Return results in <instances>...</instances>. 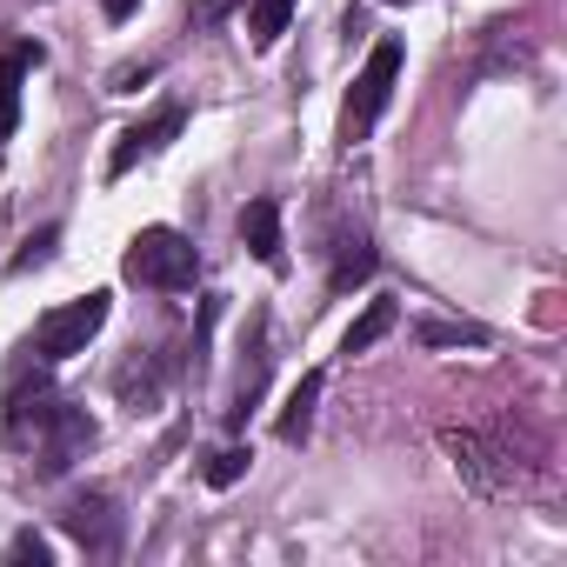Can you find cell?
Segmentation results:
<instances>
[{
  "instance_id": "obj_2",
  "label": "cell",
  "mask_w": 567,
  "mask_h": 567,
  "mask_svg": "<svg viewBox=\"0 0 567 567\" xmlns=\"http://www.w3.org/2000/svg\"><path fill=\"white\" fill-rule=\"evenodd\" d=\"M401 41L388 34V41H374L368 48V68L354 74V87H348V107H341V141L354 147V141H368L374 134V121L388 114V101H394V81H401Z\"/></svg>"
},
{
  "instance_id": "obj_9",
  "label": "cell",
  "mask_w": 567,
  "mask_h": 567,
  "mask_svg": "<svg viewBox=\"0 0 567 567\" xmlns=\"http://www.w3.org/2000/svg\"><path fill=\"white\" fill-rule=\"evenodd\" d=\"M240 240H247V254H254L260 267H288V254H280V207H274L267 194L240 207Z\"/></svg>"
},
{
  "instance_id": "obj_19",
  "label": "cell",
  "mask_w": 567,
  "mask_h": 567,
  "mask_svg": "<svg viewBox=\"0 0 567 567\" xmlns=\"http://www.w3.org/2000/svg\"><path fill=\"white\" fill-rule=\"evenodd\" d=\"M141 81H154V68H127V74H114V94H134Z\"/></svg>"
},
{
  "instance_id": "obj_6",
  "label": "cell",
  "mask_w": 567,
  "mask_h": 567,
  "mask_svg": "<svg viewBox=\"0 0 567 567\" xmlns=\"http://www.w3.org/2000/svg\"><path fill=\"white\" fill-rule=\"evenodd\" d=\"M181 127H187V114H181V107H154L147 121H134V127L121 134V147L107 154V174H114V181H121V174H134V167H141V161H154Z\"/></svg>"
},
{
  "instance_id": "obj_3",
  "label": "cell",
  "mask_w": 567,
  "mask_h": 567,
  "mask_svg": "<svg viewBox=\"0 0 567 567\" xmlns=\"http://www.w3.org/2000/svg\"><path fill=\"white\" fill-rule=\"evenodd\" d=\"M107 301H114V295H81V301H68V308H48V315L34 321V348H28V354L48 361V368L87 354V341L107 328Z\"/></svg>"
},
{
  "instance_id": "obj_11",
  "label": "cell",
  "mask_w": 567,
  "mask_h": 567,
  "mask_svg": "<svg viewBox=\"0 0 567 567\" xmlns=\"http://www.w3.org/2000/svg\"><path fill=\"white\" fill-rule=\"evenodd\" d=\"M321 388H328V374H321V368L295 381V394H288V408H280V441H288V447H301V441H308V427H315V401H321Z\"/></svg>"
},
{
  "instance_id": "obj_14",
  "label": "cell",
  "mask_w": 567,
  "mask_h": 567,
  "mask_svg": "<svg viewBox=\"0 0 567 567\" xmlns=\"http://www.w3.org/2000/svg\"><path fill=\"white\" fill-rule=\"evenodd\" d=\"M368 274H374V247H368V240H341V260H334V295L361 288Z\"/></svg>"
},
{
  "instance_id": "obj_18",
  "label": "cell",
  "mask_w": 567,
  "mask_h": 567,
  "mask_svg": "<svg viewBox=\"0 0 567 567\" xmlns=\"http://www.w3.org/2000/svg\"><path fill=\"white\" fill-rule=\"evenodd\" d=\"M8 560H34V567H48V560H54V547H48L41 534H14V540H8Z\"/></svg>"
},
{
  "instance_id": "obj_20",
  "label": "cell",
  "mask_w": 567,
  "mask_h": 567,
  "mask_svg": "<svg viewBox=\"0 0 567 567\" xmlns=\"http://www.w3.org/2000/svg\"><path fill=\"white\" fill-rule=\"evenodd\" d=\"M134 8H141V0H101V14H107V21H127Z\"/></svg>"
},
{
  "instance_id": "obj_15",
  "label": "cell",
  "mask_w": 567,
  "mask_h": 567,
  "mask_svg": "<svg viewBox=\"0 0 567 567\" xmlns=\"http://www.w3.org/2000/svg\"><path fill=\"white\" fill-rule=\"evenodd\" d=\"M487 328L474 321H421V348H481Z\"/></svg>"
},
{
  "instance_id": "obj_5",
  "label": "cell",
  "mask_w": 567,
  "mask_h": 567,
  "mask_svg": "<svg viewBox=\"0 0 567 567\" xmlns=\"http://www.w3.org/2000/svg\"><path fill=\"white\" fill-rule=\"evenodd\" d=\"M61 527H68L87 554H121V534H127V520H121L114 494H101V487L74 494V501H68V514H61Z\"/></svg>"
},
{
  "instance_id": "obj_10",
  "label": "cell",
  "mask_w": 567,
  "mask_h": 567,
  "mask_svg": "<svg viewBox=\"0 0 567 567\" xmlns=\"http://www.w3.org/2000/svg\"><path fill=\"white\" fill-rule=\"evenodd\" d=\"M28 68H41L34 41L0 54V141H14V127H21V81H28Z\"/></svg>"
},
{
  "instance_id": "obj_7",
  "label": "cell",
  "mask_w": 567,
  "mask_h": 567,
  "mask_svg": "<svg viewBox=\"0 0 567 567\" xmlns=\"http://www.w3.org/2000/svg\"><path fill=\"white\" fill-rule=\"evenodd\" d=\"M87 447H94V421H87L81 408H61L54 427L41 434V474H68Z\"/></svg>"
},
{
  "instance_id": "obj_1",
  "label": "cell",
  "mask_w": 567,
  "mask_h": 567,
  "mask_svg": "<svg viewBox=\"0 0 567 567\" xmlns=\"http://www.w3.org/2000/svg\"><path fill=\"white\" fill-rule=\"evenodd\" d=\"M194 267H200V254H194V240L181 227H141L127 240V254H121V274L134 288H161V295L194 288Z\"/></svg>"
},
{
  "instance_id": "obj_17",
  "label": "cell",
  "mask_w": 567,
  "mask_h": 567,
  "mask_svg": "<svg viewBox=\"0 0 567 567\" xmlns=\"http://www.w3.org/2000/svg\"><path fill=\"white\" fill-rule=\"evenodd\" d=\"M54 240H61V234H54V227H41V234H34V240H28L21 254H14V274H28V267H41V260L54 254Z\"/></svg>"
},
{
  "instance_id": "obj_13",
  "label": "cell",
  "mask_w": 567,
  "mask_h": 567,
  "mask_svg": "<svg viewBox=\"0 0 567 567\" xmlns=\"http://www.w3.org/2000/svg\"><path fill=\"white\" fill-rule=\"evenodd\" d=\"M288 21H295V0H254V8H247V41L274 48L280 34H288Z\"/></svg>"
},
{
  "instance_id": "obj_4",
  "label": "cell",
  "mask_w": 567,
  "mask_h": 567,
  "mask_svg": "<svg viewBox=\"0 0 567 567\" xmlns=\"http://www.w3.org/2000/svg\"><path fill=\"white\" fill-rule=\"evenodd\" d=\"M41 368H48V361H41ZM41 368H34V374L21 368V374L8 381V414H0V434H8V447H41V434H48L54 414L68 408L61 388H54Z\"/></svg>"
},
{
  "instance_id": "obj_16",
  "label": "cell",
  "mask_w": 567,
  "mask_h": 567,
  "mask_svg": "<svg viewBox=\"0 0 567 567\" xmlns=\"http://www.w3.org/2000/svg\"><path fill=\"white\" fill-rule=\"evenodd\" d=\"M247 461H254L247 447H220V454H207V467H200V481H207V487H234V481L247 474Z\"/></svg>"
},
{
  "instance_id": "obj_8",
  "label": "cell",
  "mask_w": 567,
  "mask_h": 567,
  "mask_svg": "<svg viewBox=\"0 0 567 567\" xmlns=\"http://www.w3.org/2000/svg\"><path fill=\"white\" fill-rule=\"evenodd\" d=\"M441 447L454 454V467H461L474 487H507V481H514L507 467H494V461H501V447H487V441H481V434H467V427H441Z\"/></svg>"
},
{
  "instance_id": "obj_12",
  "label": "cell",
  "mask_w": 567,
  "mask_h": 567,
  "mask_svg": "<svg viewBox=\"0 0 567 567\" xmlns=\"http://www.w3.org/2000/svg\"><path fill=\"white\" fill-rule=\"evenodd\" d=\"M394 321H401V308H394V301H368V308L348 321V334H341V354H368V348H374V341H381Z\"/></svg>"
}]
</instances>
